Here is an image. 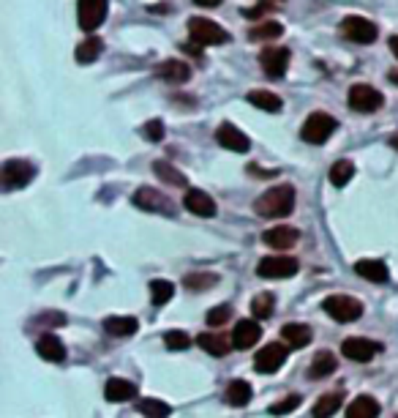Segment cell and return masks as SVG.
<instances>
[{"label": "cell", "mask_w": 398, "mask_h": 418, "mask_svg": "<svg viewBox=\"0 0 398 418\" xmlns=\"http://www.w3.org/2000/svg\"><path fill=\"white\" fill-rule=\"evenodd\" d=\"M251 397H254V391H251V386H248L245 380H232L230 386H227V402L235 404V407L248 404L251 402Z\"/></svg>", "instance_id": "29"}, {"label": "cell", "mask_w": 398, "mask_h": 418, "mask_svg": "<svg viewBox=\"0 0 398 418\" xmlns=\"http://www.w3.org/2000/svg\"><path fill=\"white\" fill-rule=\"evenodd\" d=\"M232 320V307H227V304H221V307H213V309L208 312V323L213 325V328H218V325L230 323Z\"/></svg>", "instance_id": "39"}, {"label": "cell", "mask_w": 398, "mask_h": 418, "mask_svg": "<svg viewBox=\"0 0 398 418\" xmlns=\"http://www.w3.org/2000/svg\"><path fill=\"white\" fill-rule=\"evenodd\" d=\"M354 274L363 277L366 282H374V284H384L387 282V265L382 260H357L354 263Z\"/></svg>", "instance_id": "21"}, {"label": "cell", "mask_w": 398, "mask_h": 418, "mask_svg": "<svg viewBox=\"0 0 398 418\" xmlns=\"http://www.w3.org/2000/svg\"><path fill=\"white\" fill-rule=\"evenodd\" d=\"M347 418H379V402L374 397H354L347 407Z\"/></svg>", "instance_id": "22"}, {"label": "cell", "mask_w": 398, "mask_h": 418, "mask_svg": "<svg viewBox=\"0 0 398 418\" xmlns=\"http://www.w3.org/2000/svg\"><path fill=\"white\" fill-rule=\"evenodd\" d=\"M139 323L134 317H107L104 320V331L112 334V337H131V334H137Z\"/></svg>", "instance_id": "27"}, {"label": "cell", "mask_w": 398, "mask_h": 418, "mask_svg": "<svg viewBox=\"0 0 398 418\" xmlns=\"http://www.w3.org/2000/svg\"><path fill=\"white\" fill-rule=\"evenodd\" d=\"M333 372H336V356L327 353V350L317 353L314 361H311V367H308V374H311L314 380H322V377H327V374H333Z\"/></svg>", "instance_id": "25"}, {"label": "cell", "mask_w": 398, "mask_h": 418, "mask_svg": "<svg viewBox=\"0 0 398 418\" xmlns=\"http://www.w3.org/2000/svg\"><path fill=\"white\" fill-rule=\"evenodd\" d=\"M172 295H175L172 282H167V279H153L150 282V301H153L155 307H164Z\"/></svg>", "instance_id": "35"}, {"label": "cell", "mask_w": 398, "mask_h": 418, "mask_svg": "<svg viewBox=\"0 0 398 418\" xmlns=\"http://www.w3.org/2000/svg\"><path fill=\"white\" fill-rule=\"evenodd\" d=\"M194 3H197V6H202V9H215L221 0H194Z\"/></svg>", "instance_id": "42"}, {"label": "cell", "mask_w": 398, "mask_h": 418, "mask_svg": "<svg viewBox=\"0 0 398 418\" xmlns=\"http://www.w3.org/2000/svg\"><path fill=\"white\" fill-rule=\"evenodd\" d=\"M352 175H354V164L352 161H347V159H338L336 164L330 167V184L333 186H347L349 181H352Z\"/></svg>", "instance_id": "34"}, {"label": "cell", "mask_w": 398, "mask_h": 418, "mask_svg": "<svg viewBox=\"0 0 398 418\" xmlns=\"http://www.w3.org/2000/svg\"><path fill=\"white\" fill-rule=\"evenodd\" d=\"M134 205H139L142 211H150V214H172V205L164 194H158L155 189L142 186L137 194H134Z\"/></svg>", "instance_id": "14"}, {"label": "cell", "mask_w": 398, "mask_h": 418, "mask_svg": "<svg viewBox=\"0 0 398 418\" xmlns=\"http://www.w3.org/2000/svg\"><path fill=\"white\" fill-rule=\"evenodd\" d=\"M311 337H314V331L303 323H290L281 328V339L287 342L290 347H306Z\"/></svg>", "instance_id": "24"}, {"label": "cell", "mask_w": 398, "mask_h": 418, "mask_svg": "<svg viewBox=\"0 0 398 418\" xmlns=\"http://www.w3.org/2000/svg\"><path fill=\"white\" fill-rule=\"evenodd\" d=\"M300 263L295 257H287V254H270V257H262L260 265H257V274L262 279H290L297 274Z\"/></svg>", "instance_id": "6"}, {"label": "cell", "mask_w": 398, "mask_h": 418, "mask_svg": "<svg viewBox=\"0 0 398 418\" xmlns=\"http://www.w3.org/2000/svg\"><path fill=\"white\" fill-rule=\"evenodd\" d=\"M104 397L109 402H128V399L137 397V386L126 377H109L104 383Z\"/></svg>", "instance_id": "18"}, {"label": "cell", "mask_w": 398, "mask_h": 418, "mask_svg": "<svg viewBox=\"0 0 398 418\" xmlns=\"http://www.w3.org/2000/svg\"><path fill=\"white\" fill-rule=\"evenodd\" d=\"M36 353L44 358V361L61 364V361H66V344H63L58 337L44 334V337H39V339H36Z\"/></svg>", "instance_id": "20"}, {"label": "cell", "mask_w": 398, "mask_h": 418, "mask_svg": "<svg viewBox=\"0 0 398 418\" xmlns=\"http://www.w3.org/2000/svg\"><path fill=\"white\" fill-rule=\"evenodd\" d=\"M215 139H218V145H224L227 151H235V154H245V151L251 148V139L245 137L243 131H240L238 126H232V124H221V126H218Z\"/></svg>", "instance_id": "13"}, {"label": "cell", "mask_w": 398, "mask_h": 418, "mask_svg": "<svg viewBox=\"0 0 398 418\" xmlns=\"http://www.w3.org/2000/svg\"><path fill=\"white\" fill-rule=\"evenodd\" d=\"M260 66L267 71V77H284L287 69H290V49H284V46H267V49H262Z\"/></svg>", "instance_id": "11"}, {"label": "cell", "mask_w": 398, "mask_h": 418, "mask_svg": "<svg viewBox=\"0 0 398 418\" xmlns=\"http://www.w3.org/2000/svg\"><path fill=\"white\" fill-rule=\"evenodd\" d=\"M101 52H104V41H101L98 36H88V39L77 46V63L79 66H88V63L96 61Z\"/></svg>", "instance_id": "26"}, {"label": "cell", "mask_w": 398, "mask_h": 418, "mask_svg": "<svg viewBox=\"0 0 398 418\" xmlns=\"http://www.w3.org/2000/svg\"><path fill=\"white\" fill-rule=\"evenodd\" d=\"M390 145H393V148H398V134H393V137H390Z\"/></svg>", "instance_id": "44"}, {"label": "cell", "mask_w": 398, "mask_h": 418, "mask_svg": "<svg viewBox=\"0 0 398 418\" xmlns=\"http://www.w3.org/2000/svg\"><path fill=\"white\" fill-rule=\"evenodd\" d=\"M248 101L257 109H265V112H278L281 109V99L273 91H251L248 93Z\"/></svg>", "instance_id": "30"}, {"label": "cell", "mask_w": 398, "mask_h": 418, "mask_svg": "<svg viewBox=\"0 0 398 418\" xmlns=\"http://www.w3.org/2000/svg\"><path fill=\"white\" fill-rule=\"evenodd\" d=\"M183 282H185V287H188L191 293H202V290H210V287H215L218 277H215V274H188Z\"/></svg>", "instance_id": "37"}, {"label": "cell", "mask_w": 398, "mask_h": 418, "mask_svg": "<svg viewBox=\"0 0 398 418\" xmlns=\"http://www.w3.org/2000/svg\"><path fill=\"white\" fill-rule=\"evenodd\" d=\"M322 309L327 312L336 323H354L363 314V304L352 295H330V298H325Z\"/></svg>", "instance_id": "4"}, {"label": "cell", "mask_w": 398, "mask_h": 418, "mask_svg": "<svg viewBox=\"0 0 398 418\" xmlns=\"http://www.w3.org/2000/svg\"><path fill=\"white\" fill-rule=\"evenodd\" d=\"M185 211H191L194 217H202V219H210L215 214V202L210 194H205V191H199V189H191L188 194H185Z\"/></svg>", "instance_id": "16"}, {"label": "cell", "mask_w": 398, "mask_h": 418, "mask_svg": "<svg viewBox=\"0 0 398 418\" xmlns=\"http://www.w3.org/2000/svg\"><path fill=\"white\" fill-rule=\"evenodd\" d=\"M197 344L205 350V353H210V356H227V353H230V347H235L232 339L221 337V334H199Z\"/></svg>", "instance_id": "23"}, {"label": "cell", "mask_w": 398, "mask_h": 418, "mask_svg": "<svg viewBox=\"0 0 398 418\" xmlns=\"http://www.w3.org/2000/svg\"><path fill=\"white\" fill-rule=\"evenodd\" d=\"M297 404H300V397L292 394V397H287V399H278V402L270 407V413H273V416H287V413H292Z\"/></svg>", "instance_id": "40"}, {"label": "cell", "mask_w": 398, "mask_h": 418, "mask_svg": "<svg viewBox=\"0 0 398 418\" xmlns=\"http://www.w3.org/2000/svg\"><path fill=\"white\" fill-rule=\"evenodd\" d=\"M33 175H36L33 161H28V159H9L3 164V170H0V184H3L6 191H14V189H22V186L31 184Z\"/></svg>", "instance_id": "2"}, {"label": "cell", "mask_w": 398, "mask_h": 418, "mask_svg": "<svg viewBox=\"0 0 398 418\" xmlns=\"http://www.w3.org/2000/svg\"><path fill=\"white\" fill-rule=\"evenodd\" d=\"M262 337V328L257 320H238L235 325V331H232V344L238 347V350H248V347H254Z\"/></svg>", "instance_id": "15"}, {"label": "cell", "mask_w": 398, "mask_h": 418, "mask_svg": "<svg viewBox=\"0 0 398 418\" xmlns=\"http://www.w3.org/2000/svg\"><path fill=\"white\" fill-rule=\"evenodd\" d=\"M338 129L336 118L327 115V112H311L306 118V124L300 129V137L311 142V145H322L327 142V137H333V131Z\"/></svg>", "instance_id": "3"}, {"label": "cell", "mask_w": 398, "mask_h": 418, "mask_svg": "<svg viewBox=\"0 0 398 418\" xmlns=\"http://www.w3.org/2000/svg\"><path fill=\"white\" fill-rule=\"evenodd\" d=\"M188 33H191V41H197V44H202V46H215V44H227V41H230V33L224 31L221 25L205 19V16L188 19Z\"/></svg>", "instance_id": "5"}, {"label": "cell", "mask_w": 398, "mask_h": 418, "mask_svg": "<svg viewBox=\"0 0 398 418\" xmlns=\"http://www.w3.org/2000/svg\"><path fill=\"white\" fill-rule=\"evenodd\" d=\"M254 211L265 219H284L295 211V189L290 184L273 186L267 189L262 197H257L254 202Z\"/></svg>", "instance_id": "1"}, {"label": "cell", "mask_w": 398, "mask_h": 418, "mask_svg": "<svg viewBox=\"0 0 398 418\" xmlns=\"http://www.w3.org/2000/svg\"><path fill=\"white\" fill-rule=\"evenodd\" d=\"M153 74L158 79H164V82H185V79L191 77V69H188V63L178 61V58H169V61L155 66Z\"/></svg>", "instance_id": "17"}, {"label": "cell", "mask_w": 398, "mask_h": 418, "mask_svg": "<svg viewBox=\"0 0 398 418\" xmlns=\"http://www.w3.org/2000/svg\"><path fill=\"white\" fill-rule=\"evenodd\" d=\"M142 134L148 139H153V142H158V139H164V124L161 121H148L145 129H142Z\"/></svg>", "instance_id": "41"}, {"label": "cell", "mask_w": 398, "mask_h": 418, "mask_svg": "<svg viewBox=\"0 0 398 418\" xmlns=\"http://www.w3.org/2000/svg\"><path fill=\"white\" fill-rule=\"evenodd\" d=\"M262 238H265V244L270 249H292L297 244L300 232L295 230V227H287V224H278V227H270Z\"/></svg>", "instance_id": "19"}, {"label": "cell", "mask_w": 398, "mask_h": 418, "mask_svg": "<svg viewBox=\"0 0 398 418\" xmlns=\"http://www.w3.org/2000/svg\"><path fill=\"white\" fill-rule=\"evenodd\" d=\"M164 344L169 350H188L191 347V337L185 331H167L164 334Z\"/></svg>", "instance_id": "38"}, {"label": "cell", "mask_w": 398, "mask_h": 418, "mask_svg": "<svg viewBox=\"0 0 398 418\" xmlns=\"http://www.w3.org/2000/svg\"><path fill=\"white\" fill-rule=\"evenodd\" d=\"M139 413L145 418H169L172 407L167 402H161V399H142L139 402Z\"/></svg>", "instance_id": "36"}, {"label": "cell", "mask_w": 398, "mask_h": 418, "mask_svg": "<svg viewBox=\"0 0 398 418\" xmlns=\"http://www.w3.org/2000/svg\"><path fill=\"white\" fill-rule=\"evenodd\" d=\"M284 361H287V347L281 344V342H270V344H265L257 358H254V367L260 374H273L284 367Z\"/></svg>", "instance_id": "10"}, {"label": "cell", "mask_w": 398, "mask_h": 418, "mask_svg": "<svg viewBox=\"0 0 398 418\" xmlns=\"http://www.w3.org/2000/svg\"><path fill=\"white\" fill-rule=\"evenodd\" d=\"M341 353L349 358V361L363 364V361H371V358L379 353V344H374V342L366 339V337H352V339H344Z\"/></svg>", "instance_id": "12"}, {"label": "cell", "mask_w": 398, "mask_h": 418, "mask_svg": "<svg viewBox=\"0 0 398 418\" xmlns=\"http://www.w3.org/2000/svg\"><path fill=\"white\" fill-rule=\"evenodd\" d=\"M153 172L169 186H188V178H185L183 172L175 170V167L167 164V161H153Z\"/></svg>", "instance_id": "32"}, {"label": "cell", "mask_w": 398, "mask_h": 418, "mask_svg": "<svg viewBox=\"0 0 398 418\" xmlns=\"http://www.w3.org/2000/svg\"><path fill=\"white\" fill-rule=\"evenodd\" d=\"M278 36H284V25L281 22H262L257 28L248 31V39L251 41H273Z\"/></svg>", "instance_id": "33"}, {"label": "cell", "mask_w": 398, "mask_h": 418, "mask_svg": "<svg viewBox=\"0 0 398 418\" xmlns=\"http://www.w3.org/2000/svg\"><path fill=\"white\" fill-rule=\"evenodd\" d=\"M347 101H349V107L354 112H377V109H382L384 104V96L377 88H371V85H352L349 88V96H347Z\"/></svg>", "instance_id": "9"}, {"label": "cell", "mask_w": 398, "mask_h": 418, "mask_svg": "<svg viewBox=\"0 0 398 418\" xmlns=\"http://www.w3.org/2000/svg\"><path fill=\"white\" fill-rule=\"evenodd\" d=\"M77 19L85 33L98 31L107 19V0H77Z\"/></svg>", "instance_id": "7"}, {"label": "cell", "mask_w": 398, "mask_h": 418, "mask_svg": "<svg viewBox=\"0 0 398 418\" xmlns=\"http://www.w3.org/2000/svg\"><path fill=\"white\" fill-rule=\"evenodd\" d=\"M341 404H344V397H341V394H325V397H320L317 404H314V418H333Z\"/></svg>", "instance_id": "28"}, {"label": "cell", "mask_w": 398, "mask_h": 418, "mask_svg": "<svg viewBox=\"0 0 398 418\" xmlns=\"http://www.w3.org/2000/svg\"><path fill=\"white\" fill-rule=\"evenodd\" d=\"M341 33L349 41H354V44H374L377 36H379V28L371 19H366V16H347L341 22Z\"/></svg>", "instance_id": "8"}, {"label": "cell", "mask_w": 398, "mask_h": 418, "mask_svg": "<svg viewBox=\"0 0 398 418\" xmlns=\"http://www.w3.org/2000/svg\"><path fill=\"white\" fill-rule=\"evenodd\" d=\"M276 309V298L273 293H260L254 295V301H251V314H254V320H267L270 314Z\"/></svg>", "instance_id": "31"}, {"label": "cell", "mask_w": 398, "mask_h": 418, "mask_svg": "<svg viewBox=\"0 0 398 418\" xmlns=\"http://www.w3.org/2000/svg\"><path fill=\"white\" fill-rule=\"evenodd\" d=\"M390 49H393V55L398 58V36H393V39H390Z\"/></svg>", "instance_id": "43"}]
</instances>
